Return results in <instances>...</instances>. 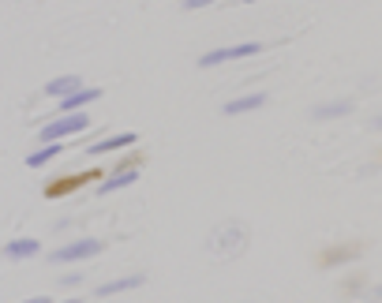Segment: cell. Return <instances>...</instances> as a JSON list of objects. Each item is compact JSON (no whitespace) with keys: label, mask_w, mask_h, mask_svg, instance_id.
I'll list each match as a JSON object with an SVG mask.
<instances>
[{"label":"cell","mask_w":382,"mask_h":303,"mask_svg":"<svg viewBox=\"0 0 382 303\" xmlns=\"http://www.w3.org/2000/svg\"><path fill=\"white\" fill-rule=\"evenodd\" d=\"M97 97H102V90H71L68 97H60V113H79L86 101H97Z\"/></svg>","instance_id":"obj_6"},{"label":"cell","mask_w":382,"mask_h":303,"mask_svg":"<svg viewBox=\"0 0 382 303\" xmlns=\"http://www.w3.org/2000/svg\"><path fill=\"white\" fill-rule=\"evenodd\" d=\"M135 180H139V165H124L120 172H113V176H109L97 191H102V195H113V191H120V188H132Z\"/></svg>","instance_id":"obj_5"},{"label":"cell","mask_w":382,"mask_h":303,"mask_svg":"<svg viewBox=\"0 0 382 303\" xmlns=\"http://www.w3.org/2000/svg\"><path fill=\"white\" fill-rule=\"evenodd\" d=\"M206 4H214V0H184V8H188V12H199V8H206Z\"/></svg>","instance_id":"obj_14"},{"label":"cell","mask_w":382,"mask_h":303,"mask_svg":"<svg viewBox=\"0 0 382 303\" xmlns=\"http://www.w3.org/2000/svg\"><path fill=\"white\" fill-rule=\"evenodd\" d=\"M102 240H75V244H64L53 251V262H79V258H94L102 255Z\"/></svg>","instance_id":"obj_2"},{"label":"cell","mask_w":382,"mask_h":303,"mask_svg":"<svg viewBox=\"0 0 382 303\" xmlns=\"http://www.w3.org/2000/svg\"><path fill=\"white\" fill-rule=\"evenodd\" d=\"M255 52H263V45H259V41H244V45H228V49H214V52H206L199 64H203V68H214V64L240 60V57H255Z\"/></svg>","instance_id":"obj_3"},{"label":"cell","mask_w":382,"mask_h":303,"mask_svg":"<svg viewBox=\"0 0 382 303\" xmlns=\"http://www.w3.org/2000/svg\"><path fill=\"white\" fill-rule=\"evenodd\" d=\"M135 143V135L132 132H120V135H109V139H97V143L86 150L90 157H102V154H113V150H124V146H132Z\"/></svg>","instance_id":"obj_4"},{"label":"cell","mask_w":382,"mask_h":303,"mask_svg":"<svg viewBox=\"0 0 382 303\" xmlns=\"http://www.w3.org/2000/svg\"><path fill=\"white\" fill-rule=\"evenodd\" d=\"M38 251H41V244L38 240H27V236H23V240H12V244L4 247L8 258H34Z\"/></svg>","instance_id":"obj_9"},{"label":"cell","mask_w":382,"mask_h":303,"mask_svg":"<svg viewBox=\"0 0 382 303\" xmlns=\"http://www.w3.org/2000/svg\"><path fill=\"white\" fill-rule=\"evenodd\" d=\"M259 105H266V94H263V90L244 94V97H233V101L225 105V113H228V116H236V113H251V109H259Z\"/></svg>","instance_id":"obj_8"},{"label":"cell","mask_w":382,"mask_h":303,"mask_svg":"<svg viewBox=\"0 0 382 303\" xmlns=\"http://www.w3.org/2000/svg\"><path fill=\"white\" fill-rule=\"evenodd\" d=\"M57 154H60V143H46L41 150H34V154L27 157V165H30V169H41V165H49Z\"/></svg>","instance_id":"obj_12"},{"label":"cell","mask_w":382,"mask_h":303,"mask_svg":"<svg viewBox=\"0 0 382 303\" xmlns=\"http://www.w3.org/2000/svg\"><path fill=\"white\" fill-rule=\"evenodd\" d=\"M378 127H382V120H378Z\"/></svg>","instance_id":"obj_16"},{"label":"cell","mask_w":382,"mask_h":303,"mask_svg":"<svg viewBox=\"0 0 382 303\" xmlns=\"http://www.w3.org/2000/svg\"><path fill=\"white\" fill-rule=\"evenodd\" d=\"M71 90H79V79H75V75H60V79H53V83L46 86L49 97H68Z\"/></svg>","instance_id":"obj_11"},{"label":"cell","mask_w":382,"mask_h":303,"mask_svg":"<svg viewBox=\"0 0 382 303\" xmlns=\"http://www.w3.org/2000/svg\"><path fill=\"white\" fill-rule=\"evenodd\" d=\"M244 4H255V0H244Z\"/></svg>","instance_id":"obj_15"},{"label":"cell","mask_w":382,"mask_h":303,"mask_svg":"<svg viewBox=\"0 0 382 303\" xmlns=\"http://www.w3.org/2000/svg\"><path fill=\"white\" fill-rule=\"evenodd\" d=\"M90 127V116L86 113H64L60 120H53L41 127V143H60V139H68V135H79Z\"/></svg>","instance_id":"obj_1"},{"label":"cell","mask_w":382,"mask_h":303,"mask_svg":"<svg viewBox=\"0 0 382 303\" xmlns=\"http://www.w3.org/2000/svg\"><path fill=\"white\" fill-rule=\"evenodd\" d=\"M348 109H353V101H337V105H322V109H315V116H319V120H330V116H345Z\"/></svg>","instance_id":"obj_13"},{"label":"cell","mask_w":382,"mask_h":303,"mask_svg":"<svg viewBox=\"0 0 382 303\" xmlns=\"http://www.w3.org/2000/svg\"><path fill=\"white\" fill-rule=\"evenodd\" d=\"M143 285V274H132V277H120V281H109V285L97 288V296H116V292H128V288H139Z\"/></svg>","instance_id":"obj_10"},{"label":"cell","mask_w":382,"mask_h":303,"mask_svg":"<svg viewBox=\"0 0 382 303\" xmlns=\"http://www.w3.org/2000/svg\"><path fill=\"white\" fill-rule=\"evenodd\" d=\"M86 180H97V172H83V176H64L60 183H49L46 195H49V199H60V195H68V191H75V188H83Z\"/></svg>","instance_id":"obj_7"}]
</instances>
